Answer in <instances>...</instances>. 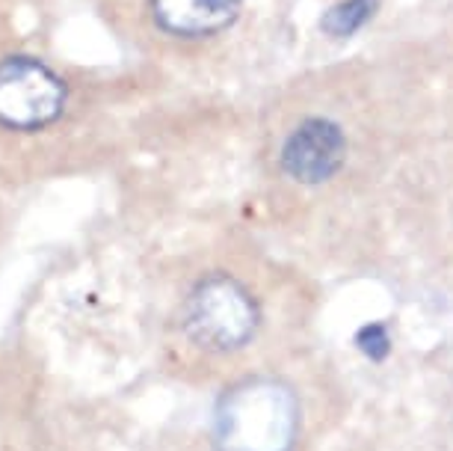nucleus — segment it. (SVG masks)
Listing matches in <instances>:
<instances>
[{"instance_id":"2","label":"nucleus","mask_w":453,"mask_h":451,"mask_svg":"<svg viewBox=\"0 0 453 451\" xmlns=\"http://www.w3.org/2000/svg\"><path fill=\"white\" fill-rule=\"evenodd\" d=\"M184 327L208 351H237L258 330V306L234 276L213 274L187 297Z\"/></svg>"},{"instance_id":"4","label":"nucleus","mask_w":453,"mask_h":451,"mask_svg":"<svg viewBox=\"0 0 453 451\" xmlns=\"http://www.w3.org/2000/svg\"><path fill=\"white\" fill-rule=\"evenodd\" d=\"M347 137L332 119H305L281 146V167L299 184H323L344 167Z\"/></svg>"},{"instance_id":"1","label":"nucleus","mask_w":453,"mask_h":451,"mask_svg":"<svg viewBox=\"0 0 453 451\" xmlns=\"http://www.w3.org/2000/svg\"><path fill=\"white\" fill-rule=\"evenodd\" d=\"M296 428V398L276 380L241 383L217 407L219 451H290Z\"/></svg>"},{"instance_id":"3","label":"nucleus","mask_w":453,"mask_h":451,"mask_svg":"<svg viewBox=\"0 0 453 451\" xmlns=\"http://www.w3.org/2000/svg\"><path fill=\"white\" fill-rule=\"evenodd\" d=\"M65 107V87L45 63L33 57H6L0 63V125L12 131H39Z\"/></svg>"},{"instance_id":"7","label":"nucleus","mask_w":453,"mask_h":451,"mask_svg":"<svg viewBox=\"0 0 453 451\" xmlns=\"http://www.w3.org/2000/svg\"><path fill=\"white\" fill-rule=\"evenodd\" d=\"M356 345L371 362H382L391 354V336L382 324H365L356 333Z\"/></svg>"},{"instance_id":"6","label":"nucleus","mask_w":453,"mask_h":451,"mask_svg":"<svg viewBox=\"0 0 453 451\" xmlns=\"http://www.w3.org/2000/svg\"><path fill=\"white\" fill-rule=\"evenodd\" d=\"M376 12V0H341L329 6L320 19V30L332 39H349L358 33Z\"/></svg>"},{"instance_id":"5","label":"nucleus","mask_w":453,"mask_h":451,"mask_svg":"<svg viewBox=\"0 0 453 451\" xmlns=\"http://www.w3.org/2000/svg\"><path fill=\"white\" fill-rule=\"evenodd\" d=\"M241 6V0H151V15L173 36L202 39L232 27Z\"/></svg>"}]
</instances>
